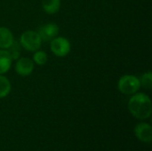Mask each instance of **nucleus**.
I'll return each instance as SVG.
<instances>
[{"mask_svg":"<svg viewBox=\"0 0 152 151\" xmlns=\"http://www.w3.org/2000/svg\"><path fill=\"white\" fill-rule=\"evenodd\" d=\"M128 110L133 117L140 120L148 119L151 116L152 104L151 98L143 93L133 94L128 101Z\"/></svg>","mask_w":152,"mask_h":151,"instance_id":"1","label":"nucleus"},{"mask_svg":"<svg viewBox=\"0 0 152 151\" xmlns=\"http://www.w3.org/2000/svg\"><path fill=\"white\" fill-rule=\"evenodd\" d=\"M19 42L21 47H23L26 51L34 53L40 49L43 41L37 31L27 30L21 34Z\"/></svg>","mask_w":152,"mask_h":151,"instance_id":"2","label":"nucleus"},{"mask_svg":"<svg viewBox=\"0 0 152 151\" xmlns=\"http://www.w3.org/2000/svg\"><path fill=\"white\" fill-rule=\"evenodd\" d=\"M118 88L123 94L133 95L141 88L139 77L134 75H124L118 82Z\"/></svg>","mask_w":152,"mask_h":151,"instance_id":"3","label":"nucleus"},{"mask_svg":"<svg viewBox=\"0 0 152 151\" xmlns=\"http://www.w3.org/2000/svg\"><path fill=\"white\" fill-rule=\"evenodd\" d=\"M50 49L55 56L61 58L69 53L71 50V44L67 38L63 36H56L51 40Z\"/></svg>","mask_w":152,"mask_h":151,"instance_id":"4","label":"nucleus"},{"mask_svg":"<svg viewBox=\"0 0 152 151\" xmlns=\"http://www.w3.org/2000/svg\"><path fill=\"white\" fill-rule=\"evenodd\" d=\"M15 72L21 77L29 76L34 70V62L31 59L27 57H20L16 60Z\"/></svg>","mask_w":152,"mask_h":151,"instance_id":"5","label":"nucleus"},{"mask_svg":"<svg viewBox=\"0 0 152 151\" xmlns=\"http://www.w3.org/2000/svg\"><path fill=\"white\" fill-rule=\"evenodd\" d=\"M134 135L142 142L150 143L152 141V127L150 124L140 123L134 127Z\"/></svg>","mask_w":152,"mask_h":151,"instance_id":"6","label":"nucleus"},{"mask_svg":"<svg viewBox=\"0 0 152 151\" xmlns=\"http://www.w3.org/2000/svg\"><path fill=\"white\" fill-rule=\"evenodd\" d=\"M37 33L39 34L42 41L48 42L53 40L54 37L58 36L59 27L55 23H47L40 27Z\"/></svg>","mask_w":152,"mask_h":151,"instance_id":"7","label":"nucleus"},{"mask_svg":"<svg viewBox=\"0 0 152 151\" xmlns=\"http://www.w3.org/2000/svg\"><path fill=\"white\" fill-rule=\"evenodd\" d=\"M14 41L12 32L6 27H0V48L7 49Z\"/></svg>","mask_w":152,"mask_h":151,"instance_id":"8","label":"nucleus"},{"mask_svg":"<svg viewBox=\"0 0 152 151\" xmlns=\"http://www.w3.org/2000/svg\"><path fill=\"white\" fill-rule=\"evenodd\" d=\"M12 61V60L11 59L7 50L0 49V75H4L8 72L11 68Z\"/></svg>","mask_w":152,"mask_h":151,"instance_id":"9","label":"nucleus"},{"mask_svg":"<svg viewBox=\"0 0 152 151\" xmlns=\"http://www.w3.org/2000/svg\"><path fill=\"white\" fill-rule=\"evenodd\" d=\"M42 8L48 14H55L60 11L61 0H42Z\"/></svg>","mask_w":152,"mask_h":151,"instance_id":"10","label":"nucleus"},{"mask_svg":"<svg viewBox=\"0 0 152 151\" xmlns=\"http://www.w3.org/2000/svg\"><path fill=\"white\" fill-rule=\"evenodd\" d=\"M12 90V85L7 77L0 75V99L6 97Z\"/></svg>","mask_w":152,"mask_h":151,"instance_id":"11","label":"nucleus"},{"mask_svg":"<svg viewBox=\"0 0 152 151\" xmlns=\"http://www.w3.org/2000/svg\"><path fill=\"white\" fill-rule=\"evenodd\" d=\"M8 53L11 56V59L12 61H16L20 58V52H21V45L19 41L14 40L13 43L6 49Z\"/></svg>","mask_w":152,"mask_h":151,"instance_id":"12","label":"nucleus"},{"mask_svg":"<svg viewBox=\"0 0 152 151\" xmlns=\"http://www.w3.org/2000/svg\"><path fill=\"white\" fill-rule=\"evenodd\" d=\"M47 60H48V56L45 52L40 51V50L34 52L33 60H32L34 63H36L39 66H43L47 62Z\"/></svg>","mask_w":152,"mask_h":151,"instance_id":"13","label":"nucleus"},{"mask_svg":"<svg viewBox=\"0 0 152 151\" xmlns=\"http://www.w3.org/2000/svg\"><path fill=\"white\" fill-rule=\"evenodd\" d=\"M139 81L141 84V86L144 87L145 89H151L152 86V74L151 71L143 73L140 77Z\"/></svg>","mask_w":152,"mask_h":151,"instance_id":"14","label":"nucleus"}]
</instances>
